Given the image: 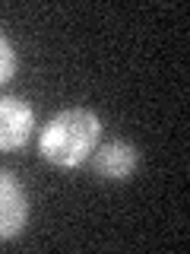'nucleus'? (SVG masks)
<instances>
[{"label":"nucleus","instance_id":"f03ea898","mask_svg":"<svg viewBox=\"0 0 190 254\" xmlns=\"http://www.w3.org/2000/svg\"><path fill=\"white\" fill-rule=\"evenodd\" d=\"M35 127V111L19 95H0V153L22 149Z\"/></svg>","mask_w":190,"mask_h":254},{"label":"nucleus","instance_id":"20e7f679","mask_svg":"<svg viewBox=\"0 0 190 254\" xmlns=\"http://www.w3.org/2000/svg\"><path fill=\"white\" fill-rule=\"evenodd\" d=\"M89 159H92L95 175H101L105 181H127L137 172L140 153H137V146L127 143V140H108V143H101V146H95Z\"/></svg>","mask_w":190,"mask_h":254},{"label":"nucleus","instance_id":"f257e3e1","mask_svg":"<svg viewBox=\"0 0 190 254\" xmlns=\"http://www.w3.org/2000/svg\"><path fill=\"white\" fill-rule=\"evenodd\" d=\"M101 140V121L89 108H63L38 133V153L57 169H76Z\"/></svg>","mask_w":190,"mask_h":254},{"label":"nucleus","instance_id":"7ed1b4c3","mask_svg":"<svg viewBox=\"0 0 190 254\" xmlns=\"http://www.w3.org/2000/svg\"><path fill=\"white\" fill-rule=\"evenodd\" d=\"M26 222H29L26 190L19 188V181L10 172L0 169V242H10V238L22 235Z\"/></svg>","mask_w":190,"mask_h":254},{"label":"nucleus","instance_id":"39448f33","mask_svg":"<svg viewBox=\"0 0 190 254\" xmlns=\"http://www.w3.org/2000/svg\"><path fill=\"white\" fill-rule=\"evenodd\" d=\"M16 73V51H13V45H10V38L0 32V86L3 83H10Z\"/></svg>","mask_w":190,"mask_h":254}]
</instances>
